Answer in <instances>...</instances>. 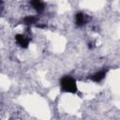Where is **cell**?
I'll use <instances>...</instances> for the list:
<instances>
[{"label":"cell","instance_id":"cell-1","mask_svg":"<svg viewBox=\"0 0 120 120\" xmlns=\"http://www.w3.org/2000/svg\"><path fill=\"white\" fill-rule=\"evenodd\" d=\"M60 85H61V89L64 92H68V93H76L77 92L76 81L69 76L63 77L60 81Z\"/></svg>","mask_w":120,"mask_h":120},{"label":"cell","instance_id":"cell-2","mask_svg":"<svg viewBox=\"0 0 120 120\" xmlns=\"http://www.w3.org/2000/svg\"><path fill=\"white\" fill-rule=\"evenodd\" d=\"M15 38H16L17 43H18L21 47H22V48H27L28 43H29V40H28L24 36H22V35H16Z\"/></svg>","mask_w":120,"mask_h":120},{"label":"cell","instance_id":"cell-3","mask_svg":"<svg viewBox=\"0 0 120 120\" xmlns=\"http://www.w3.org/2000/svg\"><path fill=\"white\" fill-rule=\"evenodd\" d=\"M105 75H106V70H101V71H98V72L95 73L91 77V80L94 81L95 82H99L105 78Z\"/></svg>","mask_w":120,"mask_h":120},{"label":"cell","instance_id":"cell-4","mask_svg":"<svg viewBox=\"0 0 120 120\" xmlns=\"http://www.w3.org/2000/svg\"><path fill=\"white\" fill-rule=\"evenodd\" d=\"M75 21H76V24L78 25V26H82V25H83L84 23H85V22H86V18H85V15L83 14V13H78L77 15H76V17H75Z\"/></svg>","mask_w":120,"mask_h":120},{"label":"cell","instance_id":"cell-5","mask_svg":"<svg viewBox=\"0 0 120 120\" xmlns=\"http://www.w3.org/2000/svg\"><path fill=\"white\" fill-rule=\"evenodd\" d=\"M31 3H32L33 7L36 8L37 11L40 12V11L43 10V8H44V5H43V3H42L40 0H31Z\"/></svg>","mask_w":120,"mask_h":120},{"label":"cell","instance_id":"cell-6","mask_svg":"<svg viewBox=\"0 0 120 120\" xmlns=\"http://www.w3.org/2000/svg\"><path fill=\"white\" fill-rule=\"evenodd\" d=\"M36 17H34V16H27V17H25L24 18V20H23V22H24V23L25 24H32V23H34L35 22H36Z\"/></svg>","mask_w":120,"mask_h":120}]
</instances>
